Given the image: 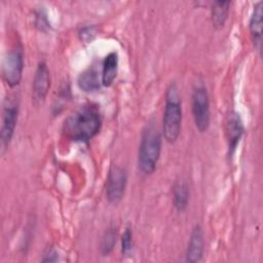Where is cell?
Listing matches in <instances>:
<instances>
[{
    "label": "cell",
    "instance_id": "obj_1",
    "mask_svg": "<svg viewBox=\"0 0 263 263\" xmlns=\"http://www.w3.org/2000/svg\"><path fill=\"white\" fill-rule=\"evenodd\" d=\"M102 116L99 109L91 105H83L70 114L64 121L63 134L74 142H88L101 129Z\"/></svg>",
    "mask_w": 263,
    "mask_h": 263
},
{
    "label": "cell",
    "instance_id": "obj_2",
    "mask_svg": "<svg viewBox=\"0 0 263 263\" xmlns=\"http://www.w3.org/2000/svg\"><path fill=\"white\" fill-rule=\"evenodd\" d=\"M160 152L161 136L154 125H149L144 129L139 146V170L145 175L152 174L156 168Z\"/></svg>",
    "mask_w": 263,
    "mask_h": 263
},
{
    "label": "cell",
    "instance_id": "obj_3",
    "mask_svg": "<svg viewBox=\"0 0 263 263\" xmlns=\"http://www.w3.org/2000/svg\"><path fill=\"white\" fill-rule=\"evenodd\" d=\"M182 106L176 84L172 83L165 93V107L162 119V133L166 142L175 143L181 133Z\"/></svg>",
    "mask_w": 263,
    "mask_h": 263
},
{
    "label": "cell",
    "instance_id": "obj_4",
    "mask_svg": "<svg viewBox=\"0 0 263 263\" xmlns=\"http://www.w3.org/2000/svg\"><path fill=\"white\" fill-rule=\"evenodd\" d=\"M192 114L196 128L199 133H204L210 126V99L206 88L197 85L192 92Z\"/></svg>",
    "mask_w": 263,
    "mask_h": 263
},
{
    "label": "cell",
    "instance_id": "obj_5",
    "mask_svg": "<svg viewBox=\"0 0 263 263\" xmlns=\"http://www.w3.org/2000/svg\"><path fill=\"white\" fill-rule=\"evenodd\" d=\"M24 70V54L21 47H15L5 55L2 63V78L9 87L20 84Z\"/></svg>",
    "mask_w": 263,
    "mask_h": 263
},
{
    "label": "cell",
    "instance_id": "obj_6",
    "mask_svg": "<svg viewBox=\"0 0 263 263\" xmlns=\"http://www.w3.org/2000/svg\"><path fill=\"white\" fill-rule=\"evenodd\" d=\"M127 183L126 171L119 165H112L109 170L105 191L106 198L111 204H117L121 201Z\"/></svg>",
    "mask_w": 263,
    "mask_h": 263
},
{
    "label": "cell",
    "instance_id": "obj_7",
    "mask_svg": "<svg viewBox=\"0 0 263 263\" xmlns=\"http://www.w3.org/2000/svg\"><path fill=\"white\" fill-rule=\"evenodd\" d=\"M18 115V104L12 98H7L4 101L2 109V123H1V144L6 148L10 143Z\"/></svg>",
    "mask_w": 263,
    "mask_h": 263
},
{
    "label": "cell",
    "instance_id": "obj_8",
    "mask_svg": "<svg viewBox=\"0 0 263 263\" xmlns=\"http://www.w3.org/2000/svg\"><path fill=\"white\" fill-rule=\"evenodd\" d=\"M50 87V74L45 62H40L37 66L33 84H32V100L35 105L44 102L48 89Z\"/></svg>",
    "mask_w": 263,
    "mask_h": 263
},
{
    "label": "cell",
    "instance_id": "obj_9",
    "mask_svg": "<svg viewBox=\"0 0 263 263\" xmlns=\"http://www.w3.org/2000/svg\"><path fill=\"white\" fill-rule=\"evenodd\" d=\"M225 130L228 144V153L229 156H232L243 134V124L238 113L232 112L228 115Z\"/></svg>",
    "mask_w": 263,
    "mask_h": 263
},
{
    "label": "cell",
    "instance_id": "obj_10",
    "mask_svg": "<svg viewBox=\"0 0 263 263\" xmlns=\"http://www.w3.org/2000/svg\"><path fill=\"white\" fill-rule=\"evenodd\" d=\"M203 255V231L199 224H196L190 234L186 250V261L190 263L199 262Z\"/></svg>",
    "mask_w": 263,
    "mask_h": 263
},
{
    "label": "cell",
    "instance_id": "obj_11",
    "mask_svg": "<svg viewBox=\"0 0 263 263\" xmlns=\"http://www.w3.org/2000/svg\"><path fill=\"white\" fill-rule=\"evenodd\" d=\"M262 2H258L253 9L250 18V34L253 45L256 50L260 51L261 49V41H262Z\"/></svg>",
    "mask_w": 263,
    "mask_h": 263
},
{
    "label": "cell",
    "instance_id": "obj_12",
    "mask_svg": "<svg viewBox=\"0 0 263 263\" xmlns=\"http://www.w3.org/2000/svg\"><path fill=\"white\" fill-rule=\"evenodd\" d=\"M78 86L85 92H92L100 88L102 80L99 78L98 70L95 67H89L83 71L78 77Z\"/></svg>",
    "mask_w": 263,
    "mask_h": 263
},
{
    "label": "cell",
    "instance_id": "obj_13",
    "mask_svg": "<svg viewBox=\"0 0 263 263\" xmlns=\"http://www.w3.org/2000/svg\"><path fill=\"white\" fill-rule=\"evenodd\" d=\"M118 68V54L115 51L110 52L106 55L103 63L102 70V84L104 86H110L117 74Z\"/></svg>",
    "mask_w": 263,
    "mask_h": 263
},
{
    "label": "cell",
    "instance_id": "obj_14",
    "mask_svg": "<svg viewBox=\"0 0 263 263\" xmlns=\"http://www.w3.org/2000/svg\"><path fill=\"white\" fill-rule=\"evenodd\" d=\"M230 1H215L212 5V23L216 29L224 27L229 14Z\"/></svg>",
    "mask_w": 263,
    "mask_h": 263
},
{
    "label": "cell",
    "instance_id": "obj_15",
    "mask_svg": "<svg viewBox=\"0 0 263 263\" xmlns=\"http://www.w3.org/2000/svg\"><path fill=\"white\" fill-rule=\"evenodd\" d=\"M174 205L177 211L183 212L186 210L189 201V188L185 181H178L173 189Z\"/></svg>",
    "mask_w": 263,
    "mask_h": 263
},
{
    "label": "cell",
    "instance_id": "obj_16",
    "mask_svg": "<svg viewBox=\"0 0 263 263\" xmlns=\"http://www.w3.org/2000/svg\"><path fill=\"white\" fill-rule=\"evenodd\" d=\"M116 228L111 227L106 230L101 241V250L104 255H108L112 252L116 242Z\"/></svg>",
    "mask_w": 263,
    "mask_h": 263
},
{
    "label": "cell",
    "instance_id": "obj_17",
    "mask_svg": "<svg viewBox=\"0 0 263 263\" xmlns=\"http://www.w3.org/2000/svg\"><path fill=\"white\" fill-rule=\"evenodd\" d=\"M133 246V232L129 228H126L122 234L121 238V251L123 254H126L130 251Z\"/></svg>",
    "mask_w": 263,
    "mask_h": 263
},
{
    "label": "cell",
    "instance_id": "obj_18",
    "mask_svg": "<svg viewBox=\"0 0 263 263\" xmlns=\"http://www.w3.org/2000/svg\"><path fill=\"white\" fill-rule=\"evenodd\" d=\"M95 35V31H93V28L92 27H85L83 28L81 31H80V36H81V39L85 40V41H89L92 39Z\"/></svg>",
    "mask_w": 263,
    "mask_h": 263
},
{
    "label": "cell",
    "instance_id": "obj_19",
    "mask_svg": "<svg viewBox=\"0 0 263 263\" xmlns=\"http://www.w3.org/2000/svg\"><path fill=\"white\" fill-rule=\"evenodd\" d=\"M36 26H38L40 30H44L45 28L48 27L47 20H46V15L43 14L42 12L37 13V16H36Z\"/></svg>",
    "mask_w": 263,
    "mask_h": 263
},
{
    "label": "cell",
    "instance_id": "obj_20",
    "mask_svg": "<svg viewBox=\"0 0 263 263\" xmlns=\"http://www.w3.org/2000/svg\"><path fill=\"white\" fill-rule=\"evenodd\" d=\"M44 256L45 257L42 259L43 262H54L58 260V254L53 249H49Z\"/></svg>",
    "mask_w": 263,
    "mask_h": 263
}]
</instances>
